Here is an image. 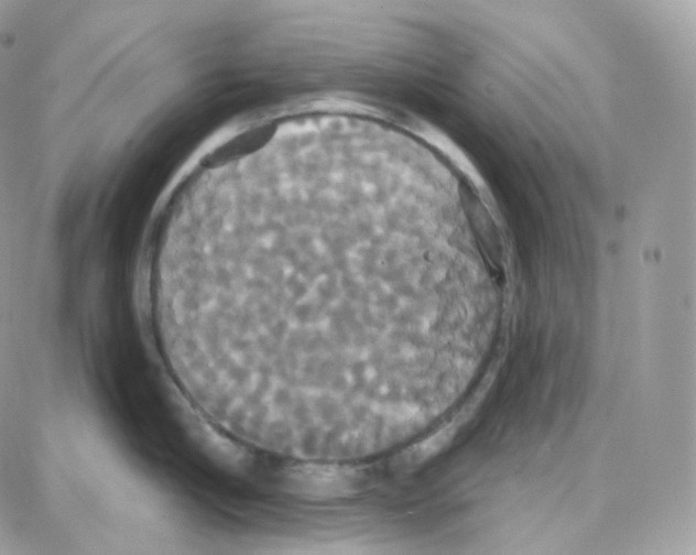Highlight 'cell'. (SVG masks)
I'll use <instances>...</instances> for the list:
<instances>
[{"label": "cell", "mask_w": 696, "mask_h": 555, "mask_svg": "<svg viewBox=\"0 0 696 555\" xmlns=\"http://www.w3.org/2000/svg\"><path fill=\"white\" fill-rule=\"evenodd\" d=\"M405 247L369 224L282 220L192 260L193 293L249 406L354 401L394 384Z\"/></svg>", "instance_id": "obj_1"}]
</instances>
